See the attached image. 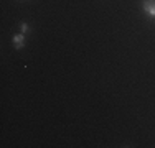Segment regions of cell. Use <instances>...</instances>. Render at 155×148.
<instances>
[{
  "mask_svg": "<svg viewBox=\"0 0 155 148\" xmlns=\"http://www.w3.org/2000/svg\"><path fill=\"white\" fill-rule=\"evenodd\" d=\"M20 30H21V33H27L28 31V25L27 23H21L20 25Z\"/></svg>",
  "mask_w": 155,
  "mask_h": 148,
  "instance_id": "cell-3",
  "label": "cell"
},
{
  "mask_svg": "<svg viewBox=\"0 0 155 148\" xmlns=\"http://www.w3.org/2000/svg\"><path fill=\"white\" fill-rule=\"evenodd\" d=\"M142 8H143V12L149 15V17L155 18V2H152V0H145Z\"/></svg>",
  "mask_w": 155,
  "mask_h": 148,
  "instance_id": "cell-1",
  "label": "cell"
},
{
  "mask_svg": "<svg viewBox=\"0 0 155 148\" xmlns=\"http://www.w3.org/2000/svg\"><path fill=\"white\" fill-rule=\"evenodd\" d=\"M13 44H15L17 50H21V48L25 46V33H20V35H15L13 36Z\"/></svg>",
  "mask_w": 155,
  "mask_h": 148,
  "instance_id": "cell-2",
  "label": "cell"
}]
</instances>
